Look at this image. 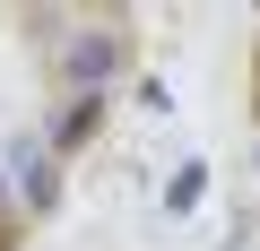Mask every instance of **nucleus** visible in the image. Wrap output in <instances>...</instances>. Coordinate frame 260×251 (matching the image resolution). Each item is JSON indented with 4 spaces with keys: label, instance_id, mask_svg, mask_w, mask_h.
Instances as JSON below:
<instances>
[{
    "label": "nucleus",
    "instance_id": "1",
    "mask_svg": "<svg viewBox=\"0 0 260 251\" xmlns=\"http://www.w3.org/2000/svg\"><path fill=\"white\" fill-rule=\"evenodd\" d=\"M113 61H121V44H113V35H87V44L70 52V78H78V87H104Z\"/></svg>",
    "mask_w": 260,
    "mask_h": 251
}]
</instances>
